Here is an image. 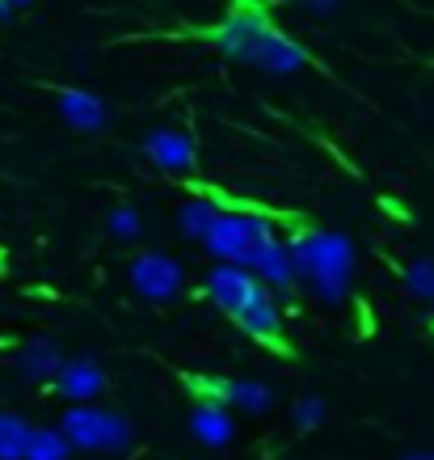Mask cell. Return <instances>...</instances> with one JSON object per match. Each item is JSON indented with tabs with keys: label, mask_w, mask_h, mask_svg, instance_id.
Returning <instances> with one entry per match:
<instances>
[{
	"label": "cell",
	"mask_w": 434,
	"mask_h": 460,
	"mask_svg": "<svg viewBox=\"0 0 434 460\" xmlns=\"http://www.w3.org/2000/svg\"><path fill=\"white\" fill-rule=\"evenodd\" d=\"M9 9H26V4H34V0H4Z\"/></svg>",
	"instance_id": "24"
},
{
	"label": "cell",
	"mask_w": 434,
	"mask_h": 460,
	"mask_svg": "<svg viewBox=\"0 0 434 460\" xmlns=\"http://www.w3.org/2000/svg\"><path fill=\"white\" fill-rule=\"evenodd\" d=\"M64 435L72 439L76 452H106V456H126L131 444H135V431H131V419L123 410H106V405L93 402H72L68 414L59 419Z\"/></svg>",
	"instance_id": "2"
},
{
	"label": "cell",
	"mask_w": 434,
	"mask_h": 460,
	"mask_svg": "<svg viewBox=\"0 0 434 460\" xmlns=\"http://www.w3.org/2000/svg\"><path fill=\"white\" fill-rule=\"evenodd\" d=\"M249 270H257V279L266 283L270 292H291L295 279H299V270H295V258H291V245L274 233L266 237L249 258Z\"/></svg>",
	"instance_id": "11"
},
{
	"label": "cell",
	"mask_w": 434,
	"mask_h": 460,
	"mask_svg": "<svg viewBox=\"0 0 434 460\" xmlns=\"http://www.w3.org/2000/svg\"><path fill=\"white\" fill-rule=\"evenodd\" d=\"M51 389L64 397V402H93L106 389V367L93 359H64V367L56 372Z\"/></svg>",
	"instance_id": "14"
},
{
	"label": "cell",
	"mask_w": 434,
	"mask_h": 460,
	"mask_svg": "<svg viewBox=\"0 0 434 460\" xmlns=\"http://www.w3.org/2000/svg\"><path fill=\"white\" fill-rule=\"evenodd\" d=\"M126 279L131 288L143 296V300H152V305H165L173 296H182L186 288V270L178 258H169V253H140L131 270H126Z\"/></svg>",
	"instance_id": "6"
},
{
	"label": "cell",
	"mask_w": 434,
	"mask_h": 460,
	"mask_svg": "<svg viewBox=\"0 0 434 460\" xmlns=\"http://www.w3.org/2000/svg\"><path fill=\"white\" fill-rule=\"evenodd\" d=\"M401 460H434V452H409V456H401Z\"/></svg>",
	"instance_id": "23"
},
{
	"label": "cell",
	"mask_w": 434,
	"mask_h": 460,
	"mask_svg": "<svg viewBox=\"0 0 434 460\" xmlns=\"http://www.w3.org/2000/svg\"><path fill=\"white\" fill-rule=\"evenodd\" d=\"M262 4H287V0H262Z\"/></svg>",
	"instance_id": "26"
},
{
	"label": "cell",
	"mask_w": 434,
	"mask_h": 460,
	"mask_svg": "<svg viewBox=\"0 0 434 460\" xmlns=\"http://www.w3.org/2000/svg\"><path fill=\"white\" fill-rule=\"evenodd\" d=\"M266 13H262V4H237L232 13L220 22V26L207 30V42L228 59H240V64H253L257 56V47L266 39Z\"/></svg>",
	"instance_id": "4"
},
{
	"label": "cell",
	"mask_w": 434,
	"mask_h": 460,
	"mask_svg": "<svg viewBox=\"0 0 434 460\" xmlns=\"http://www.w3.org/2000/svg\"><path fill=\"white\" fill-rule=\"evenodd\" d=\"M143 156H148L156 169H165V173H190V169L198 165V144L190 140L186 131L156 127L152 136L143 140Z\"/></svg>",
	"instance_id": "9"
},
{
	"label": "cell",
	"mask_w": 434,
	"mask_h": 460,
	"mask_svg": "<svg viewBox=\"0 0 434 460\" xmlns=\"http://www.w3.org/2000/svg\"><path fill=\"white\" fill-rule=\"evenodd\" d=\"M232 321L240 325V334H249L253 342H262V347H270V350H287V334H282V308H279V300H274V292H270V288H262V292L253 296L249 305L240 308Z\"/></svg>",
	"instance_id": "7"
},
{
	"label": "cell",
	"mask_w": 434,
	"mask_h": 460,
	"mask_svg": "<svg viewBox=\"0 0 434 460\" xmlns=\"http://www.w3.org/2000/svg\"><path fill=\"white\" fill-rule=\"evenodd\" d=\"M266 237H274V224L266 216H253V211H220V220L211 224L207 233V253L220 258V262H240L249 266L253 250Z\"/></svg>",
	"instance_id": "3"
},
{
	"label": "cell",
	"mask_w": 434,
	"mask_h": 460,
	"mask_svg": "<svg viewBox=\"0 0 434 460\" xmlns=\"http://www.w3.org/2000/svg\"><path fill=\"white\" fill-rule=\"evenodd\" d=\"M215 220H220V203L207 199V195L190 199V203L178 211V228H182V237H190V241H207V233H211V224Z\"/></svg>",
	"instance_id": "16"
},
{
	"label": "cell",
	"mask_w": 434,
	"mask_h": 460,
	"mask_svg": "<svg viewBox=\"0 0 434 460\" xmlns=\"http://www.w3.org/2000/svg\"><path fill=\"white\" fill-rule=\"evenodd\" d=\"M30 435H34V427H30L22 414L0 410V460H26Z\"/></svg>",
	"instance_id": "17"
},
{
	"label": "cell",
	"mask_w": 434,
	"mask_h": 460,
	"mask_svg": "<svg viewBox=\"0 0 434 460\" xmlns=\"http://www.w3.org/2000/svg\"><path fill=\"white\" fill-rule=\"evenodd\" d=\"M13 13V9H9V4H4V0H0V22H4V17Z\"/></svg>",
	"instance_id": "25"
},
{
	"label": "cell",
	"mask_w": 434,
	"mask_h": 460,
	"mask_svg": "<svg viewBox=\"0 0 434 460\" xmlns=\"http://www.w3.org/2000/svg\"><path fill=\"white\" fill-rule=\"evenodd\" d=\"M56 111H59V119H64L72 131H89V136L110 123V106H106L98 93H89V89H59Z\"/></svg>",
	"instance_id": "13"
},
{
	"label": "cell",
	"mask_w": 434,
	"mask_h": 460,
	"mask_svg": "<svg viewBox=\"0 0 434 460\" xmlns=\"http://www.w3.org/2000/svg\"><path fill=\"white\" fill-rule=\"evenodd\" d=\"M17 376L26 380H56V372L64 367V350L51 338H30L26 347L17 350Z\"/></svg>",
	"instance_id": "15"
},
{
	"label": "cell",
	"mask_w": 434,
	"mask_h": 460,
	"mask_svg": "<svg viewBox=\"0 0 434 460\" xmlns=\"http://www.w3.org/2000/svg\"><path fill=\"white\" fill-rule=\"evenodd\" d=\"M198 389L220 397L224 405H232V414H249V419L266 414L270 405H274V389L257 376H220V380H211V385L203 380Z\"/></svg>",
	"instance_id": "8"
},
{
	"label": "cell",
	"mask_w": 434,
	"mask_h": 460,
	"mask_svg": "<svg viewBox=\"0 0 434 460\" xmlns=\"http://www.w3.org/2000/svg\"><path fill=\"white\" fill-rule=\"evenodd\" d=\"M253 68L270 72V76H295L299 68H308V51H304L291 34H282V30L270 26L262 47H257V56H253Z\"/></svg>",
	"instance_id": "12"
},
{
	"label": "cell",
	"mask_w": 434,
	"mask_h": 460,
	"mask_svg": "<svg viewBox=\"0 0 434 460\" xmlns=\"http://www.w3.org/2000/svg\"><path fill=\"white\" fill-rule=\"evenodd\" d=\"M262 288H266V283L257 279V270H249V266H240V262H215L207 270V279H203L207 300L220 308V313H228V317H237Z\"/></svg>",
	"instance_id": "5"
},
{
	"label": "cell",
	"mask_w": 434,
	"mask_h": 460,
	"mask_svg": "<svg viewBox=\"0 0 434 460\" xmlns=\"http://www.w3.org/2000/svg\"><path fill=\"white\" fill-rule=\"evenodd\" d=\"M72 452H76V447H72V439L64 435V427H34L26 460H68Z\"/></svg>",
	"instance_id": "18"
},
{
	"label": "cell",
	"mask_w": 434,
	"mask_h": 460,
	"mask_svg": "<svg viewBox=\"0 0 434 460\" xmlns=\"http://www.w3.org/2000/svg\"><path fill=\"white\" fill-rule=\"evenodd\" d=\"M401 283H405L409 296H418V300L434 305V262H426V258L409 262L405 270H401Z\"/></svg>",
	"instance_id": "19"
},
{
	"label": "cell",
	"mask_w": 434,
	"mask_h": 460,
	"mask_svg": "<svg viewBox=\"0 0 434 460\" xmlns=\"http://www.w3.org/2000/svg\"><path fill=\"white\" fill-rule=\"evenodd\" d=\"M237 431V422H232V405H224L220 397H211V393L198 389L195 405H190V435H195L203 447H224Z\"/></svg>",
	"instance_id": "10"
},
{
	"label": "cell",
	"mask_w": 434,
	"mask_h": 460,
	"mask_svg": "<svg viewBox=\"0 0 434 460\" xmlns=\"http://www.w3.org/2000/svg\"><path fill=\"white\" fill-rule=\"evenodd\" d=\"M287 245H291L299 279L308 283V292L321 305H342L351 296L354 245L346 233H334V228H299Z\"/></svg>",
	"instance_id": "1"
},
{
	"label": "cell",
	"mask_w": 434,
	"mask_h": 460,
	"mask_svg": "<svg viewBox=\"0 0 434 460\" xmlns=\"http://www.w3.org/2000/svg\"><path fill=\"white\" fill-rule=\"evenodd\" d=\"M325 414H329V405L308 393V397H299V402L291 405V427L295 431H317V427L325 422Z\"/></svg>",
	"instance_id": "21"
},
{
	"label": "cell",
	"mask_w": 434,
	"mask_h": 460,
	"mask_svg": "<svg viewBox=\"0 0 434 460\" xmlns=\"http://www.w3.org/2000/svg\"><path fill=\"white\" fill-rule=\"evenodd\" d=\"M304 4H308L317 17H329V13H337V9H342V0H304Z\"/></svg>",
	"instance_id": "22"
},
{
	"label": "cell",
	"mask_w": 434,
	"mask_h": 460,
	"mask_svg": "<svg viewBox=\"0 0 434 460\" xmlns=\"http://www.w3.org/2000/svg\"><path fill=\"white\" fill-rule=\"evenodd\" d=\"M106 228H110V237H118V241H135V237L143 233V216H140V208H131V203H118V208L110 211Z\"/></svg>",
	"instance_id": "20"
}]
</instances>
